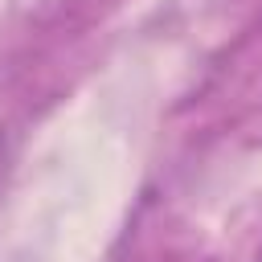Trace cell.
I'll use <instances>...</instances> for the list:
<instances>
[{
  "instance_id": "obj_1",
  "label": "cell",
  "mask_w": 262,
  "mask_h": 262,
  "mask_svg": "<svg viewBox=\"0 0 262 262\" xmlns=\"http://www.w3.org/2000/svg\"><path fill=\"white\" fill-rule=\"evenodd\" d=\"M4 160H8V147H4V135H0V176H4Z\"/></svg>"
}]
</instances>
